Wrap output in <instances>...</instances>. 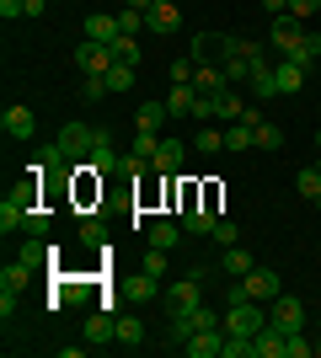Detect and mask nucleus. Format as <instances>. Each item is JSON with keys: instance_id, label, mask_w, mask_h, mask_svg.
<instances>
[{"instance_id": "obj_10", "label": "nucleus", "mask_w": 321, "mask_h": 358, "mask_svg": "<svg viewBox=\"0 0 321 358\" xmlns=\"http://www.w3.org/2000/svg\"><path fill=\"white\" fill-rule=\"evenodd\" d=\"M284 343H290V331L268 321V327L252 337V358H284Z\"/></svg>"}, {"instance_id": "obj_8", "label": "nucleus", "mask_w": 321, "mask_h": 358, "mask_svg": "<svg viewBox=\"0 0 321 358\" xmlns=\"http://www.w3.org/2000/svg\"><path fill=\"white\" fill-rule=\"evenodd\" d=\"M183 27V6L177 0H161V6H150L145 11V32H155V38H166V32Z\"/></svg>"}, {"instance_id": "obj_42", "label": "nucleus", "mask_w": 321, "mask_h": 358, "mask_svg": "<svg viewBox=\"0 0 321 358\" xmlns=\"http://www.w3.org/2000/svg\"><path fill=\"white\" fill-rule=\"evenodd\" d=\"M102 241H107L102 220H80V246H102Z\"/></svg>"}, {"instance_id": "obj_31", "label": "nucleus", "mask_w": 321, "mask_h": 358, "mask_svg": "<svg viewBox=\"0 0 321 358\" xmlns=\"http://www.w3.org/2000/svg\"><path fill=\"white\" fill-rule=\"evenodd\" d=\"M193 102H199V86H171V96H166V107L183 118V113H193Z\"/></svg>"}, {"instance_id": "obj_14", "label": "nucleus", "mask_w": 321, "mask_h": 358, "mask_svg": "<svg viewBox=\"0 0 321 358\" xmlns=\"http://www.w3.org/2000/svg\"><path fill=\"white\" fill-rule=\"evenodd\" d=\"M306 64H294V59H278L273 64V80H278V96H294V91H300V86H306Z\"/></svg>"}, {"instance_id": "obj_4", "label": "nucleus", "mask_w": 321, "mask_h": 358, "mask_svg": "<svg viewBox=\"0 0 321 358\" xmlns=\"http://www.w3.org/2000/svg\"><path fill=\"white\" fill-rule=\"evenodd\" d=\"M214 327H225V315L214 310V305H199V310H187V315H171V343L183 348L187 337H199V331H214Z\"/></svg>"}, {"instance_id": "obj_39", "label": "nucleus", "mask_w": 321, "mask_h": 358, "mask_svg": "<svg viewBox=\"0 0 321 358\" xmlns=\"http://www.w3.org/2000/svg\"><path fill=\"white\" fill-rule=\"evenodd\" d=\"M155 150H161V134H145V129H139L134 134V155L139 161H155Z\"/></svg>"}, {"instance_id": "obj_25", "label": "nucleus", "mask_w": 321, "mask_h": 358, "mask_svg": "<svg viewBox=\"0 0 321 358\" xmlns=\"http://www.w3.org/2000/svg\"><path fill=\"white\" fill-rule=\"evenodd\" d=\"M113 343L139 348V343H145V321H139V315H118V331H113Z\"/></svg>"}, {"instance_id": "obj_35", "label": "nucleus", "mask_w": 321, "mask_h": 358, "mask_svg": "<svg viewBox=\"0 0 321 358\" xmlns=\"http://www.w3.org/2000/svg\"><path fill=\"white\" fill-rule=\"evenodd\" d=\"M284 358H316V343H311V331H290V343H284Z\"/></svg>"}, {"instance_id": "obj_16", "label": "nucleus", "mask_w": 321, "mask_h": 358, "mask_svg": "<svg viewBox=\"0 0 321 358\" xmlns=\"http://www.w3.org/2000/svg\"><path fill=\"white\" fill-rule=\"evenodd\" d=\"M252 268H257V257L246 252L241 241H236V246H225V257H220V273H230V278H246Z\"/></svg>"}, {"instance_id": "obj_36", "label": "nucleus", "mask_w": 321, "mask_h": 358, "mask_svg": "<svg viewBox=\"0 0 321 358\" xmlns=\"http://www.w3.org/2000/svg\"><path fill=\"white\" fill-rule=\"evenodd\" d=\"M134 75H139L134 64H113V70H107L102 80H107V91H129V86H134Z\"/></svg>"}, {"instance_id": "obj_19", "label": "nucleus", "mask_w": 321, "mask_h": 358, "mask_svg": "<svg viewBox=\"0 0 321 358\" xmlns=\"http://www.w3.org/2000/svg\"><path fill=\"white\" fill-rule=\"evenodd\" d=\"M123 294H129V299H161L166 289H161V278H155V273H145V268H139L134 278L123 284Z\"/></svg>"}, {"instance_id": "obj_5", "label": "nucleus", "mask_w": 321, "mask_h": 358, "mask_svg": "<svg viewBox=\"0 0 321 358\" xmlns=\"http://www.w3.org/2000/svg\"><path fill=\"white\" fill-rule=\"evenodd\" d=\"M70 59H76L80 75H107L113 64H118V59H113V48H107V43H92V38H86V43H76V54H70Z\"/></svg>"}, {"instance_id": "obj_12", "label": "nucleus", "mask_w": 321, "mask_h": 358, "mask_svg": "<svg viewBox=\"0 0 321 358\" xmlns=\"http://www.w3.org/2000/svg\"><path fill=\"white\" fill-rule=\"evenodd\" d=\"M220 348H225V327H214V331H199V337H187L183 353L187 358H220Z\"/></svg>"}, {"instance_id": "obj_20", "label": "nucleus", "mask_w": 321, "mask_h": 358, "mask_svg": "<svg viewBox=\"0 0 321 358\" xmlns=\"http://www.w3.org/2000/svg\"><path fill=\"white\" fill-rule=\"evenodd\" d=\"M241 113H246V102H241V96H236V86L214 91V118H220V123H236V118H241Z\"/></svg>"}, {"instance_id": "obj_18", "label": "nucleus", "mask_w": 321, "mask_h": 358, "mask_svg": "<svg viewBox=\"0 0 321 358\" xmlns=\"http://www.w3.org/2000/svg\"><path fill=\"white\" fill-rule=\"evenodd\" d=\"M246 86H252V96H262V102H268V96H278V80H273V64L262 59H252V80H246Z\"/></svg>"}, {"instance_id": "obj_33", "label": "nucleus", "mask_w": 321, "mask_h": 358, "mask_svg": "<svg viewBox=\"0 0 321 358\" xmlns=\"http://www.w3.org/2000/svg\"><path fill=\"white\" fill-rule=\"evenodd\" d=\"M220 70H225V80H230V86L252 80V59H246V54H236V59H220Z\"/></svg>"}, {"instance_id": "obj_23", "label": "nucleus", "mask_w": 321, "mask_h": 358, "mask_svg": "<svg viewBox=\"0 0 321 358\" xmlns=\"http://www.w3.org/2000/svg\"><path fill=\"white\" fill-rule=\"evenodd\" d=\"M166 118H171V107H166V102H139V113H134V129L155 134V129H161Z\"/></svg>"}, {"instance_id": "obj_7", "label": "nucleus", "mask_w": 321, "mask_h": 358, "mask_svg": "<svg viewBox=\"0 0 321 358\" xmlns=\"http://www.w3.org/2000/svg\"><path fill=\"white\" fill-rule=\"evenodd\" d=\"M241 289H246V299H262V305H273V299L284 294V284H278L273 268H252V273L241 278Z\"/></svg>"}, {"instance_id": "obj_41", "label": "nucleus", "mask_w": 321, "mask_h": 358, "mask_svg": "<svg viewBox=\"0 0 321 358\" xmlns=\"http://www.w3.org/2000/svg\"><path fill=\"white\" fill-rule=\"evenodd\" d=\"M166 257H171V252H161V246H150V252L139 257V268H145V273H155V278H161V273H166Z\"/></svg>"}, {"instance_id": "obj_37", "label": "nucleus", "mask_w": 321, "mask_h": 358, "mask_svg": "<svg viewBox=\"0 0 321 358\" xmlns=\"http://www.w3.org/2000/svg\"><path fill=\"white\" fill-rule=\"evenodd\" d=\"M6 198H11V203H22V209H38V177L16 182V187H11V193H6Z\"/></svg>"}, {"instance_id": "obj_24", "label": "nucleus", "mask_w": 321, "mask_h": 358, "mask_svg": "<svg viewBox=\"0 0 321 358\" xmlns=\"http://www.w3.org/2000/svg\"><path fill=\"white\" fill-rule=\"evenodd\" d=\"M113 331H118V315H86V343L92 348L113 343Z\"/></svg>"}, {"instance_id": "obj_27", "label": "nucleus", "mask_w": 321, "mask_h": 358, "mask_svg": "<svg viewBox=\"0 0 321 358\" xmlns=\"http://www.w3.org/2000/svg\"><path fill=\"white\" fill-rule=\"evenodd\" d=\"M107 48H113V59H118V64H134V70H139V38H129V32H118V38H113V43H107Z\"/></svg>"}, {"instance_id": "obj_2", "label": "nucleus", "mask_w": 321, "mask_h": 358, "mask_svg": "<svg viewBox=\"0 0 321 358\" xmlns=\"http://www.w3.org/2000/svg\"><path fill=\"white\" fill-rule=\"evenodd\" d=\"M262 327H268L262 299H236V305H225V331H236V337H257Z\"/></svg>"}, {"instance_id": "obj_49", "label": "nucleus", "mask_w": 321, "mask_h": 358, "mask_svg": "<svg viewBox=\"0 0 321 358\" xmlns=\"http://www.w3.org/2000/svg\"><path fill=\"white\" fill-rule=\"evenodd\" d=\"M316 358H321V331H316Z\"/></svg>"}, {"instance_id": "obj_46", "label": "nucleus", "mask_w": 321, "mask_h": 358, "mask_svg": "<svg viewBox=\"0 0 321 358\" xmlns=\"http://www.w3.org/2000/svg\"><path fill=\"white\" fill-rule=\"evenodd\" d=\"M262 11H268V16H284V11H290V0H262Z\"/></svg>"}, {"instance_id": "obj_26", "label": "nucleus", "mask_w": 321, "mask_h": 358, "mask_svg": "<svg viewBox=\"0 0 321 358\" xmlns=\"http://www.w3.org/2000/svg\"><path fill=\"white\" fill-rule=\"evenodd\" d=\"M294 193L311 198V203H321V171H316V161H311L306 171H294Z\"/></svg>"}, {"instance_id": "obj_38", "label": "nucleus", "mask_w": 321, "mask_h": 358, "mask_svg": "<svg viewBox=\"0 0 321 358\" xmlns=\"http://www.w3.org/2000/svg\"><path fill=\"white\" fill-rule=\"evenodd\" d=\"M139 27H145V11H139V6H123V11H118V32H129V38H134Z\"/></svg>"}, {"instance_id": "obj_45", "label": "nucleus", "mask_w": 321, "mask_h": 358, "mask_svg": "<svg viewBox=\"0 0 321 358\" xmlns=\"http://www.w3.org/2000/svg\"><path fill=\"white\" fill-rule=\"evenodd\" d=\"M0 16H6V22H16V16H27V0H0Z\"/></svg>"}, {"instance_id": "obj_1", "label": "nucleus", "mask_w": 321, "mask_h": 358, "mask_svg": "<svg viewBox=\"0 0 321 358\" xmlns=\"http://www.w3.org/2000/svg\"><path fill=\"white\" fill-rule=\"evenodd\" d=\"M92 145H97V129H92V123H64V129H59V139L38 150V166L70 171L76 161H92Z\"/></svg>"}, {"instance_id": "obj_52", "label": "nucleus", "mask_w": 321, "mask_h": 358, "mask_svg": "<svg viewBox=\"0 0 321 358\" xmlns=\"http://www.w3.org/2000/svg\"><path fill=\"white\" fill-rule=\"evenodd\" d=\"M316 171H321V155H316Z\"/></svg>"}, {"instance_id": "obj_9", "label": "nucleus", "mask_w": 321, "mask_h": 358, "mask_svg": "<svg viewBox=\"0 0 321 358\" xmlns=\"http://www.w3.org/2000/svg\"><path fill=\"white\" fill-rule=\"evenodd\" d=\"M0 129H6L11 139H32V134H38V118H32V107L11 102L6 113H0Z\"/></svg>"}, {"instance_id": "obj_40", "label": "nucleus", "mask_w": 321, "mask_h": 358, "mask_svg": "<svg viewBox=\"0 0 321 358\" xmlns=\"http://www.w3.org/2000/svg\"><path fill=\"white\" fill-rule=\"evenodd\" d=\"M102 96H113V91H107V80H102V75H86V86H80V102H102Z\"/></svg>"}, {"instance_id": "obj_11", "label": "nucleus", "mask_w": 321, "mask_h": 358, "mask_svg": "<svg viewBox=\"0 0 321 358\" xmlns=\"http://www.w3.org/2000/svg\"><path fill=\"white\" fill-rule=\"evenodd\" d=\"M86 171H97V177H107V171H118V150H113L107 129H97V145H92V161H86Z\"/></svg>"}, {"instance_id": "obj_21", "label": "nucleus", "mask_w": 321, "mask_h": 358, "mask_svg": "<svg viewBox=\"0 0 321 358\" xmlns=\"http://www.w3.org/2000/svg\"><path fill=\"white\" fill-rule=\"evenodd\" d=\"M86 38H92V43H113V38H118V16L92 11V16H86Z\"/></svg>"}, {"instance_id": "obj_15", "label": "nucleus", "mask_w": 321, "mask_h": 358, "mask_svg": "<svg viewBox=\"0 0 321 358\" xmlns=\"http://www.w3.org/2000/svg\"><path fill=\"white\" fill-rule=\"evenodd\" d=\"M150 171H155V177H177V171H183V145H177V139H161Z\"/></svg>"}, {"instance_id": "obj_48", "label": "nucleus", "mask_w": 321, "mask_h": 358, "mask_svg": "<svg viewBox=\"0 0 321 358\" xmlns=\"http://www.w3.org/2000/svg\"><path fill=\"white\" fill-rule=\"evenodd\" d=\"M129 6H139V11H150V6H161V0H129Z\"/></svg>"}, {"instance_id": "obj_30", "label": "nucleus", "mask_w": 321, "mask_h": 358, "mask_svg": "<svg viewBox=\"0 0 321 358\" xmlns=\"http://www.w3.org/2000/svg\"><path fill=\"white\" fill-rule=\"evenodd\" d=\"M22 220H27V209H22V203H11V198H0V236L22 230Z\"/></svg>"}, {"instance_id": "obj_44", "label": "nucleus", "mask_w": 321, "mask_h": 358, "mask_svg": "<svg viewBox=\"0 0 321 358\" xmlns=\"http://www.w3.org/2000/svg\"><path fill=\"white\" fill-rule=\"evenodd\" d=\"M316 11H321V0H290V16H294V22H311Z\"/></svg>"}, {"instance_id": "obj_32", "label": "nucleus", "mask_w": 321, "mask_h": 358, "mask_svg": "<svg viewBox=\"0 0 321 358\" xmlns=\"http://www.w3.org/2000/svg\"><path fill=\"white\" fill-rule=\"evenodd\" d=\"M209 241H214V246H220V252H225V246H236V241H241V224H236V220H214Z\"/></svg>"}, {"instance_id": "obj_50", "label": "nucleus", "mask_w": 321, "mask_h": 358, "mask_svg": "<svg viewBox=\"0 0 321 358\" xmlns=\"http://www.w3.org/2000/svg\"><path fill=\"white\" fill-rule=\"evenodd\" d=\"M316 150H321V129H316Z\"/></svg>"}, {"instance_id": "obj_28", "label": "nucleus", "mask_w": 321, "mask_h": 358, "mask_svg": "<svg viewBox=\"0 0 321 358\" xmlns=\"http://www.w3.org/2000/svg\"><path fill=\"white\" fill-rule=\"evenodd\" d=\"M225 150H257V139H252V123H225Z\"/></svg>"}, {"instance_id": "obj_29", "label": "nucleus", "mask_w": 321, "mask_h": 358, "mask_svg": "<svg viewBox=\"0 0 321 358\" xmlns=\"http://www.w3.org/2000/svg\"><path fill=\"white\" fill-rule=\"evenodd\" d=\"M252 139H257V150H284V129H278V123H268V118L252 129Z\"/></svg>"}, {"instance_id": "obj_43", "label": "nucleus", "mask_w": 321, "mask_h": 358, "mask_svg": "<svg viewBox=\"0 0 321 358\" xmlns=\"http://www.w3.org/2000/svg\"><path fill=\"white\" fill-rule=\"evenodd\" d=\"M22 230H27V236H48V209H27Z\"/></svg>"}, {"instance_id": "obj_6", "label": "nucleus", "mask_w": 321, "mask_h": 358, "mask_svg": "<svg viewBox=\"0 0 321 358\" xmlns=\"http://www.w3.org/2000/svg\"><path fill=\"white\" fill-rule=\"evenodd\" d=\"M268 321L273 327H284V331H306V299H290V294H278L273 305H268Z\"/></svg>"}, {"instance_id": "obj_17", "label": "nucleus", "mask_w": 321, "mask_h": 358, "mask_svg": "<svg viewBox=\"0 0 321 358\" xmlns=\"http://www.w3.org/2000/svg\"><path fill=\"white\" fill-rule=\"evenodd\" d=\"M32 262H6V268H0V294H22V289L32 284Z\"/></svg>"}, {"instance_id": "obj_51", "label": "nucleus", "mask_w": 321, "mask_h": 358, "mask_svg": "<svg viewBox=\"0 0 321 358\" xmlns=\"http://www.w3.org/2000/svg\"><path fill=\"white\" fill-rule=\"evenodd\" d=\"M316 331H321V315H316Z\"/></svg>"}, {"instance_id": "obj_22", "label": "nucleus", "mask_w": 321, "mask_h": 358, "mask_svg": "<svg viewBox=\"0 0 321 358\" xmlns=\"http://www.w3.org/2000/svg\"><path fill=\"white\" fill-rule=\"evenodd\" d=\"M183 236H187V230L177 220H155L150 224V246H161V252H177V241H183Z\"/></svg>"}, {"instance_id": "obj_47", "label": "nucleus", "mask_w": 321, "mask_h": 358, "mask_svg": "<svg viewBox=\"0 0 321 358\" xmlns=\"http://www.w3.org/2000/svg\"><path fill=\"white\" fill-rule=\"evenodd\" d=\"M48 11V0H27V16H43Z\"/></svg>"}, {"instance_id": "obj_34", "label": "nucleus", "mask_w": 321, "mask_h": 358, "mask_svg": "<svg viewBox=\"0 0 321 358\" xmlns=\"http://www.w3.org/2000/svg\"><path fill=\"white\" fill-rule=\"evenodd\" d=\"M193 150H199V155H220V150H225V134H220V129H199V134H193Z\"/></svg>"}, {"instance_id": "obj_53", "label": "nucleus", "mask_w": 321, "mask_h": 358, "mask_svg": "<svg viewBox=\"0 0 321 358\" xmlns=\"http://www.w3.org/2000/svg\"><path fill=\"white\" fill-rule=\"evenodd\" d=\"M316 209H321V203H316Z\"/></svg>"}, {"instance_id": "obj_3", "label": "nucleus", "mask_w": 321, "mask_h": 358, "mask_svg": "<svg viewBox=\"0 0 321 358\" xmlns=\"http://www.w3.org/2000/svg\"><path fill=\"white\" fill-rule=\"evenodd\" d=\"M204 305V268H193L187 278H177V284H166V310L171 315H187Z\"/></svg>"}, {"instance_id": "obj_13", "label": "nucleus", "mask_w": 321, "mask_h": 358, "mask_svg": "<svg viewBox=\"0 0 321 358\" xmlns=\"http://www.w3.org/2000/svg\"><path fill=\"white\" fill-rule=\"evenodd\" d=\"M300 32H306V22H294L290 11H284V16H268V43H273V48H290Z\"/></svg>"}]
</instances>
